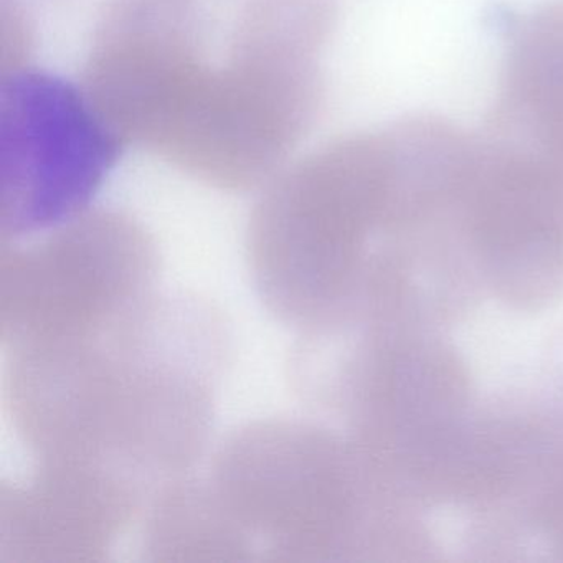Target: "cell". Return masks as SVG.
Instances as JSON below:
<instances>
[{
  "label": "cell",
  "mask_w": 563,
  "mask_h": 563,
  "mask_svg": "<svg viewBox=\"0 0 563 563\" xmlns=\"http://www.w3.org/2000/svg\"><path fill=\"white\" fill-rule=\"evenodd\" d=\"M493 120L533 133L563 131V2L514 31Z\"/></svg>",
  "instance_id": "cell-5"
},
{
  "label": "cell",
  "mask_w": 563,
  "mask_h": 563,
  "mask_svg": "<svg viewBox=\"0 0 563 563\" xmlns=\"http://www.w3.org/2000/svg\"><path fill=\"white\" fill-rule=\"evenodd\" d=\"M390 131L328 144L272 179L252 220L250 249L276 314L324 335L377 285L375 246L398 225Z\"/></svg>",
  "instance_id": "cell-3"
},
{
  "label": "cell",
  "mask_w": 563,
  "mask_h": 563,
  "mask_svg": "<svg viewBox=\"0 0 563 563\" xmlns=\"http://www.w3.org/2000/svg\"><path fill=\"white\" fill-rule=\"evenodd\" d=\"M124 140L90 95L18 67L0 85V217L5 236L60 229L87 213Z\"/></svg>",
  "instance_id": "cell-4"
},
{
  "label": "cell",
  "mask_w": 563,
  "mask_h": 563,
  "mask_svg": "<svg viewBox=\"0 0 563 563\" xmlns=\"http://www.w3.org/2000/svg\"><path fill=\"white\" fill-rule=\"evenodd\" d=\"M328 0H250L212 57L196 0H153L101 52L97 93L124 141L222 187L272 180L316 120Z\"/></svg>",
  "instance_id": "cell-1"
},
{
  "label": "cell",
  "mask_w": 563,
  "mask_h": 563,
  "mask_svg": "<svg viewBox=\"0 0 563 563\" xmlns=\"http://www.w3.org/2000/svg\"><path fill=\"white\" fill-rule=\"evenodd\" d=\"M199 309L151 292L90 328L12 347L14 417L44 464L136 489L187 467L219 354L216 321Z\"/></svg>",
  "instance_id": "cell-2"
}]
</instances>
